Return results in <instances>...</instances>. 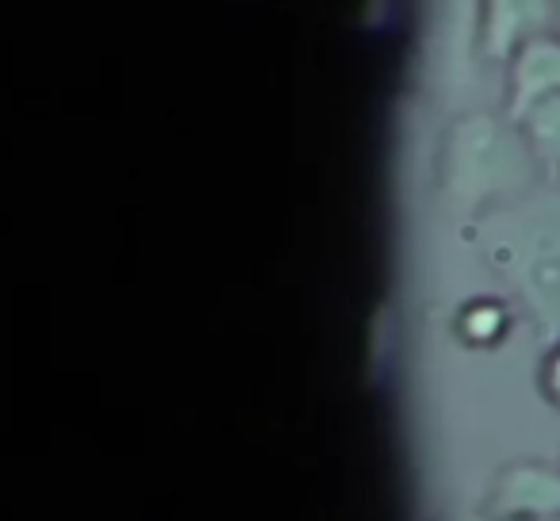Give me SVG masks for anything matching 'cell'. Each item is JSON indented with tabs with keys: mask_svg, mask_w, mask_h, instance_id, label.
<instances>
[{
	"mask_svg": "<svg viewBox=\"0 0 560 521\" xmlns=\"http://www.w3.org/2000/svg\"><path fill=\"white\" fill-rule=\"evenodd\" d=\"M499 261L514 276L522 299L534 319L541 322L545 338H560V208L534 215L522 234L499 246Z\"/></svg>",
	"mask_w": 560,
	"mask_h": 521,
	"instance_id": "7a4b0ae2",
	"label": "cell"
},
{
	"mask_svg": "<svg viewBox=\"0 0 560 521\" xmlns=\"http://www.w3.org/2000/svg\"><path fill=\"white\" fill-rule=\"evenodd\" d=\"M537 383H541V395L560 411V338L549 345V353H545L541 372H537Z\"/></svg>",
	"mask_w": 560,
	"mask_h": 521,
	"instance_id": "ba28073f",
	"label": "cell"
},
{
	"mask_svg": "<svg viewBox=\"0 0 560 521\" xmlns=\"http://www.w3.org/2000/svg\"><path fill=\"white\" fill-rule=\"evenodd\" d=\"M560 93V39L526 43L511 66V119L518 123L529 108Z\"/></svg>",
	"mask_w": 560,
	"mask_h": 521,
	"instance_id": "5b68a950",
	"label": "cell"
},
{
	"mask_svg": "<svg viewBox=\"0 0 560 521\" xmlns=\"http://www.w3.org/2000/svg\"><path fill=\"white\" fill-rule=\"evenodd\" d=\"M518 127H522V134H526L534 157L560 165V93L541 100L537 108H529L526 116L518 119Z\"/></svg>",
	"mask_w": 560,
	"mask_h": 521,
	"instance_id": "8992f818",
	"label": "cell"
},
{
	"mask_svg": "<svg viewBox=\"0 0 560 521\" xmlns=\"http://www.w3.org/2000/svg\"><path fill=\"white\" fill-rule=\"evenodd\" d=\"M506 327H511V315H506V307L499 299H476L457 319V330L472 345H495L506 334Z\"/></svg>",
	"mask_w": 560,
	"mask_h": 521,
	"instance_id": "52a82bcc",
	"label": "cell"
},
{
	"mask_svg": "<svg viewBox=\"0 0 560 521\" xmlns=\"http://www.w3.org/2000/svg\"><path fill=\"white\" fill-rule=\"evenodd\" d=\"M557 20V0H483V47L491 58H511L541 39Z\"/></svg>",
	"mask_w": 560,
	"mask_h": 521,
	"instance_id": "277c9868",
	"label": "cell"
},
{
	"mask_svg": "<svg viewBox=\"0 0 560 521\" xmlns=\"http://www.w3.org/2000/svg\"><path fill=\"white\" fill-rule=\"evenodd\" d=\"M529 162H534V150L526 134H511L495 119L476 116L453 131L450 150H445V185L453 196L476 203L522 185Z\"/></svg>",
	"mask_w": 560,
	"mask_h": 521,
	"instance_id": "6da1fadb",
	"label": "cell"
},
{
	"mask_svg": "<svg viewBox=\"0 0 560 521\" xmlns=\"http://www.w3.org/2000/svg\"><path fill=\"white\" fill-rule=\"evenodd\" d=\"M483 513L491 521H557L560 518V467L541 460H514L491 479Z\"/></svg>",
	"mask_w": 560,
	"mask_h": 521,
	"instance_id": "3957f363",
	"label": "cell"
},
{
	"mask_svg": "<svg viewBox=\"0 0 560 521\" xmlns=\"http://www.w3.org/2000/svg\"><path fill=\"white\" fill-rule=\"evenodd\" d=\"M557 521H560V518H557Z\"/></svg>",
	"mask_w": 560,
	"mask_h": 521,
	"instance_id": "9c48e42d",
	"label": "cell"
}]
</instances>
